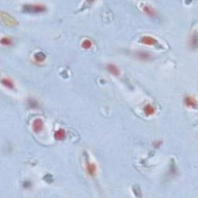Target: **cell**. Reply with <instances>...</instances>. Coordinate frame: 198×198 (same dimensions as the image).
I'll list each match as a JSON object with an SVG mask.
<instances>
[{
  "label": "cell",
  "mask_w": 198,
  "mask_h": 198,
  "mask_svg": "<svg viewBox=\"0 0 198 198\" xmlns=\"http://www.w3.org/2000/svg\"><path fill=\"white\" fill-rule=\"evenodd\" d=\"M2 84H3L5 87L10 88V89H13L15 87V85L13 81L10 78H3L2 79Z\"/></svg>",
  "instance_id": "cell-10"
},
{
  "label": "cell",
  "mask_w": 198,
  "mask_h": 198,
  "mask_svg": "<svg viewBox=\"0 0 198 198\" xmlns=\"http://www.w3.org/2000/svg\"><path fill=\"white\" fill-rule=\"evenodd\" d=\"M144 113L146 114L147 116H151L155 113V109L151 104H146L143 109Z\"/></svg>",
  "instance_id": "cell-9"
},
{
  "label": "cell",
  "mask_w": 198,
  "mask_h": 198,
  "mask_svg": "<svg viewBox=\"0 0 198 198\" xmlns=\"http://www.w3.org/2000/svg\"><path fill=\"white\" fill-rule=\"evenodd\" d=\"M142 10H143V11L146 12V14L148 15V16H155V15H156V10H154L151 6H142Z\"/></svg>",
  "instance_id": "cell-8"
},
{
  "label": "cell",
  "mask_w": 198,
  "mask_h": 198,
  "mask_svg": "<svg viewBox=\"0 0 198 198\" xmlns=\"http://www.w3.org/2000/svg\"><path fill=\"white\" fill-rule=\"evenodd\" d=\"M184 103L186 106L190 107V108H195L197 106L196 99L191 96H186L184 98Z\"/></svg>",
  "instance_id": "cell-6"
},
{
  "label": "cell",
  "mask_w": 198,
  "mask_h": 198,
  "mask_svg": "<svg viewBox=\"0 0 198 198\" xmlns=\"http://www.w3.org/2000/svg\"><path fill=\"white\" fill-rule=\"evenodd\" d=\"M87 173H88L91 177H94V175L96 174V171H97L96 166L94 165V163H87Z\"/></svg>",
  "instance_id": "cell-7"
},
{
  "label": "cell",
  "mask_w": 198,
  "mask_h": 198,
  "mask_svg": "<svg viewBox=\"0 0 198 198\" xmlns=\"http://www.w3.org/2000/svg\"><path fill=\"white\" fill-rule=\"evenodd\" d=\"M1 43L3 45H5V46H10V45L12 44V40L9 37H3L1 39Z\"/></svg>",
  "instance_id": "cell-16"
},
{
  "label": "cell",
  "mask_w": 198,
  "mask_h": 198,
  "mask_svg": "<svg viewBox=\"0 0 198 198\" xmlns=\"http://www.w3.org/2000/svg\"><path fill=\"white\" fill-rule=\"evenodd\" d=\"M136 55L139 59L142 60H148L151 57L149 54L145 52V51H139V52L137 53Z\"/></svg>",
  "instance_id": "cell-11"
},
{
  "label": "cell",
  "mask_w": 198,
  "mask_h": 198,
  "mask_svg": "<svg viewBox=\"0 0 198 198\" xmlns=\"http://www.w3.org/2000/svg\"><path fill=\"white\" fill-rule=\"evenodd\" d=\"M107 70L109 71V72L111 74H113L115 76H119L120 75V70L118 67L116 66L115 64H109L107 65Z\"/></svg>",
  "instance_id": "cell-5"
},
{
  "label": "cell",
  "mask_w": 198,
  "mask_h": 198,
  "mask_svg": "<svg viewBox=\"0 0 198 198\" xmlns=\"http://www.w3.org/2000/svg\"><path fill=\"white\" fill-rule=\"evenodd\" d=\"M33 129L35 132H40L43 128V122L40 118H36L33 122Z\"/></svg>",
  "instance_id": "cell-4"
},
{
  "label": "cell",
  "mask_w": 198,
  "mask_h": 198,
  "mask_svg": "<svg viewBox=\"0 0 198 198\" xmlns=\"http://www.w3.org/2000/svg\"><path fill=\"white\" fill-rule=\"evenodd\" d=\"M1 18L4 23L8 26H16L17 24L16 20L12 17L8 13H5L4 12H1Z\"/></svg>",
  "instance_id": "cell-2"
},
{
  "label": "cell",
  "mask_w": 198,
  "mask_h": 198,
  "mask_svg": "<svg viewBox=\"0 0 198 198\" xmlns=\"http://www.w3.org/2000/svg\"><path fill=\"white\" fill-rule=\"evenodd\" d=\"M81 46H82V47L84 48V49H85V50L89 49V48L91 47L92 42L90 40H88V39H86V40H85L84 41H83L82 43H81Z\"/></svg>",
  "instance_id": "cell-15"
},
{
  "label": "cell",
  "mask_w": 198,
  "mask_h": 198,
  "mask_svg": "<svg viewBox=\"0 0 198 198\" xmlns=\"http://www.w3.org/2000/svg\"><path fill=\"white\" fill-rule=\"evenodd\" d=\"M140 42L145 45H148V46H153V45L157 44V40L152 37L150 36H144L140 39Z\"/></svg>",
  "instance_id": "cell-3"
},
{
  "label": "cell",
  "mask_w": 198,
  "mask_h": 198,
  "mask_svg": "<svg viewBox=\"0 0 198 198\" xmlns=\"http://www.w3.org/2000/svg\"><path fill=\"white\" fill-rule=\"evenodd\" d=\"M55 139H57V140H62L65 137V131L64 129H58L57 131H56L54 134Z\"/></svg>",
  "instance_id": "cell-12"
},
{
  "label": "cell",
  "mask_w": 198,
  "mask_h": 198,
  "mask_svg": "<svg viewBox=\"0 0 198 198\" xmlns=\"http://www.w3.org/2000/svg\"><path fill=\"white\" fill-rule=\"evenodd\" d=\"M46 59V55L42 52H38L34 54V60L37 62L44 61Z\"/></svg>",
  "instance_id": "cell-13"
},
{
  "label": "cell",
  "mask_w": 198,
  "mask_h": 198,
  "mask_svg": "<svg viewBox=\"0 0 198 198\" xmlns=\"http://www.w3.org/2000/svg\"><path fill=\"white\" fill-rule=\"evenodd\" d=\"M23 10L25 12L38 13L46 11V6L42 4H26L23 6Z\"/></svg>",
  "instance_id": "cell-1"
},
{
  "label": "cell",
  "mask_w": 198,
  "mask_h": 198,
  "mask_svg": "<svg viewBox=\"0 0 198 198\" xmlns=\"http://www.w3.org/2000/svg\"><path fill=\"white\" fill-rule=\"evenodd\" d=\"M190 43H191V46H192V47H193L194 49H196L197 47V32H195L194 34L192 36Z\"/></svg>",
  "instance_id": "cell-14"
}]
</instances>
